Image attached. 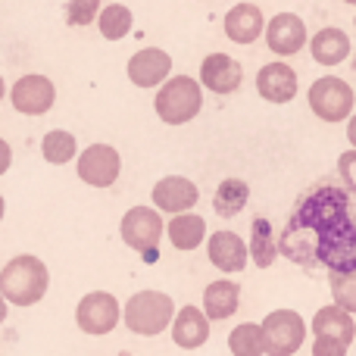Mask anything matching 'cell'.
Wrapping results in <instances>:
<instances>
[{
  "mask_svg": "<svg viewBox=\"0 0 356 356\" xmlns=\"http://www.w3.org/2000/svg\"><path fill=\"white\" fill-rule=\"evenodd\" d=\"M278 247L297 266L356 269V197L344 184H316L297 200Z\"/></svg>",
  "mask_w": 356,
  "mask_h": 356,
  "instance_id": "obj_1",
  "label": "cell"
},
{
  "mask_svg": "<svg viewBox=\"0 0 356 356\" xmlns=\"http://www.w3.org/2000/svg\"><path fill=\"white\" fill-rule=\"evenodd\" d=\"M50 288L47 263L38 259L35 253H19L0 269V294L6 297L10 307H35L44 300Z\"/></svg>",
  "mask_w": 356,
  "mask_h": 356,
  "instance_id": "obj_2",
  "label": "cell"
},
{
  "mask_svg": "<svg viewBox=\"0 0 356 356\" xmlns=\"http://www.w3.org/2000/svg\"><path fill=\"white\" fill-rule=\"evenodd\" d=\"M175 303L166 291H138L129 297L122 309V322L131 334H141V338H156L166 328H172L175 319Z\"/></svg>",
  "mask_w": 356,
  "mask_h": 356,
  "instance_id": "obj_3",
  "label": "cell"
},
{
  "mask_svg": "<svg viewBox=\"0 0 356 356\" xmlns=\"http://www.w3.org/2000/svg\"><path fill=\"white\" fill-rule=\"evenodd\" d=\"M156 116L166 125H184L203 110V85L191 75H169L154 97Z\"/></svg>",
  "mask_w": 356,
  "mask_h": 356,
  "instance_id": "obj_4",
  "label": "cell"
},
{
  "mask_svg": "<svg viewBox=\"0 0 356 356\" xmlns=\"http://www.w3.org/2000/svg\"><path fill=\"white\" fill-rule=\"evenodd\" d=\"M307 104H309V110H313L316 119L338 125V122H347V119L356 113L353 110L356 94H353L350 81L338 79V75H322V79H316L313 85H309Z\"/></svg>",
  "mask_w": 356,
  "mask_h": 356,
  "instance_id": "obj_5",
  "label": "cell"
},
{
  "mask_svg": "<svg viewBox=\"0 0 356 356\" xmlns=\"http://www.w3.org/2000/svg\"><path fill=\"white\" fill-rule=\"evenodd\" d=\"M119 234H122L125 247L138 250L147 263H156V247L166 238V225H163V216L156 207H131L119 222Z\"/></svg>",
  "mask_w": 356,
  "mask_h": 356,
  "instance_id": "obj_6",
  "label": "cell"
},
{
  "mask_svg": "<svg viewBox=\"0 0 356 356\" xmlns=\"http://www.w3.org/2000/svg\"><path fill=\"white\" fill-rule=\"evenodd\" d=\"M263 344L266 356H294L307 344V319L297 309H272L263 322Z\"/></svg>",
  "mask_w": 356,
  "mask_h": 356,
  "instance_id": "obj_7",
  "label": "cell"
},
{
  "mask_svg": "<svg viewBox=\"0 0 356 356\" xmlns=\"http://www.w3.org/2000/svg\"><path fill=\"white\" fill-rule=\"evenodd\" d=\"M75 322H79V328L85 334L104 338L122 322V307H119V300L110 291H91L75 307Z\"/></svg>",
  "mask_w": 356,
  "mask_h": 356,
  "instance_id": "obj_8",
  "label": "cell"
},
{
  "mask_svg": "<svg viewBox=\"0 0 356 356\" xmlns=\"http://www.w3.org/2000/svg\"><path fill=\"white\" fill-rule=\"evenodd\" d=\"M75 172L91 188H113L122 175V156L113 144H91L79 154Z\"/></svg>",
  "mask_w": 356,
  "mask_h": 356,
  "instance_id": "obj_9",
  "label": "cell"
},
{
  "mask_svg": "<svg viewBox=\"0 0 356 356\" xmlns=\"http://www.w3.org/2000/svg\"><path fill=\"white\" fill-rule=\"evenodd\" d=\"M10 104L22 116H44L54 110L56 104V85L41 72L22 75L16 85L10 88Z\"/></svg>",
  "mask_w": 356,
  "mask_h": 356,
  "instance_id": "obj_10",
  "label": "cell"
},
{
  "mask_svg": "<svg viewBox=\"0 0 356 356\" xmlns=\"http://www.w3.org/2000/svg\"><path fill=\"white\" fill-rule=\"evenodd\" d=\"M309 44V31L297 13H275L266 22V47L275 56H294Z\"/></svg>",
  "mask_w": 356,
  "mask_h": 356,
  "instance_id": "obj_11",
  "label": "cell"
},
{
  "mask_svg": "<svg viewBox=\"0 0 356 356\" xmlns=\"http://www.w3.org/2000/svg\"><path fill=\"white\" fill-rule=\"evenodd\" d=\"M300 91V79H297L294 66H288L284 60H272L266 66H259L257 72V94L266 104H291Z\"/></svg>",
  "mask_w": 356,
  "mask_h": 356,
  "instance_id": "obj_12",
  "label": "cell"
},
{
  "mask_svg": "<svg viewBox=\"0 0 356 356\" xmlns=\"http://www.w3.org/2000/svg\"><path fill=\"white\" fill-rule=\"evenodd\" d=\"M207 257L219 272L238 275V272H244L247 263H250V247H247V241L241 238V234L222 228V232H213L207 238Z\"/></svg>",
  "mask_w": 356,
  "mask_h": 356,
  "instance_id": "obj_13",
  "label": "cell"
},
{
  "mask_svg": "<svg viewBox=\"0 0 356 356\" xmlns=\"http://www.w3.org/2000/svg\"><path fill=\"white\" fill-rule=\"evenodd\" d=\"M154 207L160 213H169V216H178V213H191L200 200V188H197L191 178L184 175H166L154 184Z\"/></svg>",
  "mask_w": 356,
  "mask_h": 356,
  "instance_id": "obj_14",
  "label": "cell"
},
{
  "mask_svg": "<svg viewBox=\"0 0 356 356\" xmlns=\"http://www.w3.org/2000/svg\"><path fill=\"white\" fill-rule=\"evenodd\" d=\"M241 81H244V69H241V63L234 60V56H228V54L203 56L200 85L207 88V91L219 94V97H228V94H234L241 88Z\"/></svg>",
  "mask_w": 356,
  "mask_h": 356,
  "instance_id": "obj_15",
  "label": "cell"
},
{
  "mask_svg": "<svg viewBox=\"0 0 356 356\" xmlns=\"http://www.w3.org/2000/svg\"><path fill=\"white\" fill-rule=\"evenodd\" d=\"M125 72L135 88H160L172 75V56L160 47H144L129 60Z\"/></svg>",
  "mask_w": 356,
  "mask_h": 356,
  "instance_id": "obj_16",
  "label": "cell"
},
{
  "mask_svg": "<svg viewBox=\"0 0 356 356\" xmlns=\"http://www.w3.org/2000/svg\"><path fill=\"white\" fill-rule=\"evenodd\" d=\"M222 29H225V38L232 44H257L259 35H266V16L263 10H259L257 3H234L232 10L225 13V22H222Z\"/></svg>",
  "mask_w": 356,
  "mask_h": 356,
  "instance_id": "obj_17",
  "label": "cell"
},
{
  "mask_svg": "<svg viewBox=\"0 0 356 356\" xmlns=\"http://www.w3.org/2000/svg\"><path fill=\"white\" fill-rule=\"evenodd\" d=\"M309 54L319 66H341L344 60H350L353 54V44H350V35L344 29H334V25H325L319 29L313 38H309Z\"/></svg>",
  "mask_w": 356,
  "mask_h": 356,
  "instance_id": "obj_18",
  "label": "cell"
},
{
  "mask_svg": "<svg viewBox=\"0 0 356 356\" xmlns=\"http://www.w3.org/2000/svg\"><path fill=\"white\" fill-rule=\"evenodd\" d=\"M172 341L181 350H197L209 341V316L197 307H181L172 319Z\"/></svg>",
  "mask_w": 356,
  "mask_h": 356,
  "instance_id": "obj_19",
  "label": "cell"
},
{
  "mask_svg": "<svg viewBox=\"0 0 356 356\" xmlns=\"http://www.w3.org/2000/svg\"><path fill=\"white\" fill-rule=\"evenodd\" d=\"M309 332H313V338H334V341H344V344H353L356 319H353V313H347L338 303H332V307L316 309L313 322H309Z\"/></svg>",
  "mask_w": 356,
  "mask_h": 356,
  "instance_id": "obj_20",
  "label": "cell"
},
{
  "mask_svg": "<svg viewBox=\"0 0 356 356\" xmlns=\"http://www.w3.org/2000/svg\"><path fill=\"white\" fill-rule=\"evenodd\" d=\"M241 307V284H234L232 278H219L209 282L203 291V313L209 316V322L232 319Z\"/></svg>",
  "mask_w": 356,
  "mask_h": 356,
  "instance_id": "obj_21",
  "label": "cell"
},
{
  "mask_svg": "<svg viewBox=\"0 0 356 356\" xmlns=\"http://www.w3.org/2000/svg\"><path fill=\"white\" fill-rule=\"evenodd\" d=\"M207 219L203 216H197V213H178L169 219V225H166V238H169V244L175 247V250H181V253H191V250H197V247L207 241Z\"/></svg>",
  "mask_w": 356,
  "mask_h": 356,
  "instance_id": "obj_22",
  "label": "cell"
},
{
  "mask_svg": "<svg viewBox=\"0 0 356 356\" xmlns=\"http://www.w3.org/2000/svg\"><path fill=\"white\" fill-rule=\"evenodd\" d=\"M247 247H250V263L259 266V269H269V266L275 263L278 257H282L278 234H275V228H272L269 219H253L250 241H247Z\"/></svg>",
  "mask_w": 356,
  "mask_h": 356,
  "instance_id": "obj_23",
  "label": "cell"
},
{
  "mask_svg": "<svg viewBox=\"0 0 356 356\" xmlns=\"http://www.w3.org/2000/svg\"><path fill=\"white\" fill-rule=\"evenodd\" d=\"M250 200V184L244 178H222L213 194V209L222 219H234Z\"/></svg>",
  "mask_w": 356,
  "mask_h": 356,
  "instance_id": "obj_24",
  "label": "cell"
},
{
  "mask_svg": "<svg viewBox=\"0 0 356 356\" xmlns=\"http://www.w3.org/2000/svg\"><path fill=\"white\" fill-rule=\"evenodd\" d=\"M41 154L50 166H66V163L79 160V141H75L72 131L66 129H54L44 135L41 141Z\"/></svg>",
  "mask_w": 356,
  "mask_h": 356,
  "instance_id": "obj_25",
  "label": "cell"
},
{
  "mask_svg": "<svg viewBox=\"0 0 356 356\" xmlns=\"http://www.w3.org/2000/svg\"><path fill=\"white\" fill-rule=\"evenodd\" d=\"M228 350H232V356H266L259 322H241V325H234L232 334H228Z\"/></svg>",
  "mask_w": 356,
  "mask_h": 356,
  "instance_id": "obj_26",
  "label": "cell"
},
{
  "mask_svg": "<svg viewBox=\"0 0 356 356\" xmlns=\"http://www.w3.org/2000/svg\"><path fill=\"white\" fill-rule=\"evenodd\" d=\"M131 10L125 3H110V6H100V16H97V29L106 41H122L125 35L131 31Z\"/></svg>",
  "mask_w": 356,
  "mask_h": 356,
  "instance_id": "obj_27",
  "label": "cell"
},
{
  "mask_svg": "<svg viewBox=\"0 0 356 356\" xmlns=\"http://www.w3.org/2000/svg\"><path fill=\"white\" fill-rule=\"evenodd\" d=\"M328 291H332V300L341 309L356 316V269L350 272H328Z\"/></svg>",
  "mask_w": 356,
  "mask_h": 356,
  "instance_id": "obj_28",
  "label": "cell"
},
{
  "mask_svg": "<svg viewBox=\"0 0 356 356\" xmlns=\"http://www.w3.org/2000/svg\"><path fill=\"white\" fill-rule=\"evenodd\" d=\"M100 16V0H66V22L69 25H91Z\"/></svg>",
  "mask_w": 356,
  "mask_h": 356,
  "instance_id": "obj_29",
  "label": "cell"
},
{
  "mask_svg": "<svg viewBox=\"0 0 356 356\" xmlns=\"http://www.w3.org/2000/svg\"><path fill=\"white\" fill-rule=\"evenodd\" d=\"M338 178H341V184L356 197V147L344 150V154L338 156Z\"/></svg>",
  "mask_w": 356,
  "mask_h": 356,
  "instance_id": "obj_30",
  "label": "cell"
},
{
  "mask_svg": "<svg viewBox=\"0 0 356 356\" xmlns=\"http://www.w3.org/2000/svg\"><path fill=\"white\" fill-rule=\"evenodd\" d=\"M350 344L334 338H313V356H347Z\"/></svg>",
  "mask_w": 356,
  "mask_h": 356,
  "instance_id": "obj_31",
  "label": "cell"
},
{
  "mask_svg": "<svg viewBox=\"0 0 356 356\" xmlns=\"http://www.w3.org/2000/svg\"><path fill=\"white\" fill-rule=\"evenodd\" d=\"M10 166H13V147L0 138V175L10 172Z\"/></svg>",
  "mask_w": 356,
  "mask_h": 356,
  "instance_id": "obj_32",
  "label": "cell"
},
{
  "mask_svg": "<svg viewBox=\"0 0 356 356\" xmlns=\"http://www.w3.org/2000/svg\"><path fill=\"white\" fill-rule=\"evenodd\" d=\"M347 141H350V147H356V113L347 119Z\"/></svg>",
  "mask_w": 356,
  "mask_h": 356,
  "instance_id": "obj_33",
  "label": "cell"
},
{
  "mask_svg": "<svg viewBox=\"0 0 356 356\" xmlns=\"http://www.w3.org/2000/svg\"><path fill=\"white\" fill-rule=\"evenodd\" d=\"M6 316H10V303H6V297L0 294V325L6 322Z\"/></svg>",
  "mask_w": 356,
  "mask_h": 356,
  "instance_id": "obj_34",
  "label": "cell"
},
{
  "mask_svg": "<svg viewBox=\"0 0 356 356\" xmlns=\"http://www.w3.org/2000/svg\"><path fill=\"white\" fill-rule=\"evenodd\" d=\"M3 213H6V200H3V194H0V222H3Z\"/></svg>",
  "mask_w": 356,
  "mask_h": 356,
  "instance_id": "obj_35",
  "label": "cell"
},
{
  "mask_svg": "<svg viewBox=\"0 0 356 356\" xmlns=\"http://www.w3.org/2000/svg\"><path fill=\"white\" fill-rule=\"evenodd\" d=\"M6 97V81H3V75H0V100Z\"/></svg>",
  "mask_w": 356,
  "mask_h": 356,
  "instance_id": "obj_36",
  "label": "cell"
},
{
  "mask_svg": "<svg viewBox=\"0 0 356 356\" xmlns=\"http://www.w3.org/2000/svg\"><path fill=\"white\" fill-rule=\"evenodd\" d=\"M344 3H350V6H356V0H344Z\"/></svg>",
  "mask_w": 356,
  "mask_h": 356,
  "instance_id": "obj_37",
  "label": "cell"
},
{
  "mask_svg": "<svg viewBox=\"0 0 356 356\" xmlns=\"http://www.w3.org/2000/svg\"><path fill=\"white\" fill-rule=\"evenodd\" d=\"M353 60H356V47H353Z\"/></svg>",
  "mask_w": 356,
  "mask_h": 356,
  "instance_id": "obj_38",
  "label": "cell"
}]
</instances>
